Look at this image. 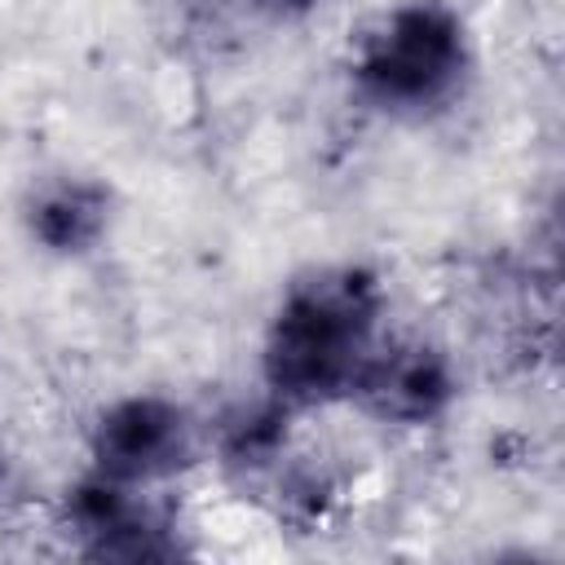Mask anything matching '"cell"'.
<instances>
[{"mask_svg":"<svg viewBox=\"0 0 565 565\" xmlns=\"http://www.w3.org/2000/svg\"><path fill=\"white\" fill-rule=\"evenodd\" d=\"M380 305L375 278L353 265L291 282L265 335L269 388L291 406L349 397L380 344Z\"/></svg>","mask_w":565,"mask_h":565,"instance_id":"6da1fadb","label":"cell"},{"mask_svg":"<svg viewBox=\"0 0 565 565\" xmlns=\"http://www.w3.org/2000/svg\"><path fill=\"white\" fill-rule=\"evenodd\" d=\"M468 71L463 22L437 0H411L393 9L358 53V88L366 102L393 115H424L459 88Z\"/></svg>","mask_w":565,"mask_h":565,"instance_id":"7a4b0ae2","label":"cell"},{"mask_svg":"<svg viewBox=\"0 0 565 565\" xmlns=\"http://www.w3.org/2000/svg\"><path fill=\"white\" fill-rule=\"evenodd\" d=\"M349 397H358L380 419L424 424L446 411V402L455 397V380L446 358L428 344H375Z\"/></svg>","mask_w":565,"mask_h":565,"instance_id":"277c9868","label":"cell"},{"mask_svg":"<svg viewBox=\"0 0 565 565\" xmlns=\"http://www.w3.org/2000/svg\"><path fill=\"white\" fill-rule=\"evenodd\" d=\"M93 459H97V477L141 490L194 459V424L168 397L154 393L124 397L102 411L93 428Z\"/></svg>","mask_w":565,"mask_h":565,"instance_id":"3957f363","label":"cell"},{"mask_svg":"<svg viewBox=\"0 0 565 565\" xmlns=\"http://www.w3.org/2000/svg\"><path fill=\"white\" fill-rule=\"evenodd\" d=\"M282 4H291V9H309L313 0H282Z\"/></svg>","mask_w":565,"mask_h":565,"instance_id":"8992f818","label":"cell"},{"mask_svg":"<svg viewBox=\"0 0 565 565\" xmlns=\"http://www.w3.org/2000/svg\"><path fill=\"white\" fill-rule=\"evenodd\" d=\"M35 234L57 252H84L106 230V194L88 181H62L35 199L31 212Z\"/></svg>","mask_w":565,"mask_h":565,"instance_id":"5b68a950","label":"cell"}]
</instances>
